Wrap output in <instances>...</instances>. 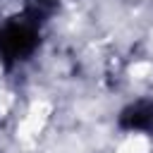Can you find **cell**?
<instances>
[{
	"instance_id": "1",
	"label": "cell",
	"mask_w": 153,
	"mask_h": 153,
	"mask_svg": "<svg viewBox=\"0 0 153 153\" xmlns=\"http://www.w3.org/2000/svg\"><path fill=\"white\" fill-rule=\"evenodd\" d=\"M33 43H36V33H33L29 26H24V24H19V26H7V29L2 31V36H0L2 50H5L7 55H12V57L29 53V50L33 48Z\"/></svg>"
},
{
	"instance_id": "2",
	"label": "cell",
	"mask_w": 153,
	"mask_h": 153,
	"mask_svg": "<svg viewBox=\"0 0 153 153\" xmlns=\"http://www.w3.org/2000/svg\"><path fill=\"white\" fill-rule=\"evenodd\" d=\"M122 124L129 129H153V105L136 103L122 112Z\"/></svg>"
}]
</instances>
